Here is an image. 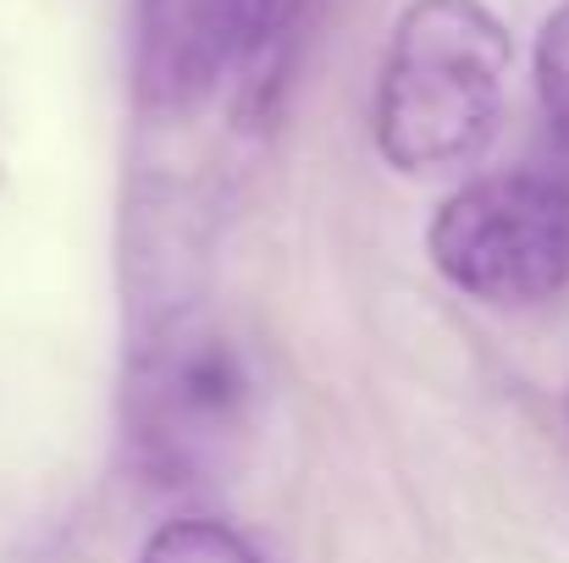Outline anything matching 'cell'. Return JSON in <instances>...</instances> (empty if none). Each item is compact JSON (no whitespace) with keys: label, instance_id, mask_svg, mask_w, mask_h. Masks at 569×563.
<instances>
[{"label":"cell","instance_id":"6","mask_svg":"<svg viewBox=\"0 0 569 563\" xmlns=\"http://www.w3.org/2000/svg\"><path fill=\"white\" fill-rule=\"evenodd\" d=\"M537 89H542L548 128H553V139L565 144V155H569V0L542 22V39H537Z\"/></svg>","mask_w":569,"mask_h":563},{"label":"cell","instance_id":"3","mask_svg":"<svg viewBox=\"0 0 569 563\" xmlns=\"http://www.w3.org/2000/svg\"><path fill=\"white\" fill-rule=\"evenodd\" d=\"M243 371L238 360L210 343V338H189L183 349H172L156 375L139 386L144 420L139 436L150 442L161 470H193L210 459V448L227 436V425L243 409Z\"/></svg>","mask_w":569,"mask_h":563},{"label":"cell","instance_id":"7","mask_svg":"<svg viewBox=\"0 0 569 563\" xmlns=\"http://www.w3.org/2000/svg\"><path fill=\"white\" fill-rule=\"evenodd\" d=\"M305 11H310V0H232V17H238V67L271 61L282 50V39L299 28Z\"/></svg>","mask_w":569,"mask_h":563},{"label":"cell","instance_id":"5","mask_svg":"<svg viewBox=\"0 0 569 563\" xmlns=\"http://www.w3.org/2000/svg\"><path fill=\"white\" fill-rule=\"evenodd\" d=\"M139 563H266V559L221 520H172V525H161L144 542Z\"/></svg>","mask_w":569,"mask_h":563},{"label":"cell","instance_id":"2","mask_svg":"<svg viewBox=\"0 0 569 563\" xmlns=\"http://www.w3.org/2000/svg\"><path fill=\"white\" fill-rule=\"evenodd\" d=\"M426 249L481 304H542L569 288V183L531 167L476 178L442 199Z\"/></svg>","mask_w":569,"mask_h":563},{"label":"cell","instance_id":"1","mask_svg":"<svg viewBox=\"0 0 569 563\" xmlns=\"http://www.w3.org/2000/svg\"><path fill=\"white\" fill-rule=\"evenodd\" d=\"M509 33L481 0H409L377 78V150L403 178L476 161L503 117Z\"/></svg>","mask_w":569,"mask_h":563},{"label":"cell","instance_id":"4","mask_svg":"<svg viewBox=\"0 0 569 563\" xmlns=\"http://www.w3.org/2000/svg\"><path fill=\"white\" fill-rule=\"evenodd\" d=\"M227 67H238L232 0H139V100L150 111H193Z\"/></svg>","mask_w":569,"mask_h":563}]
</instances>
